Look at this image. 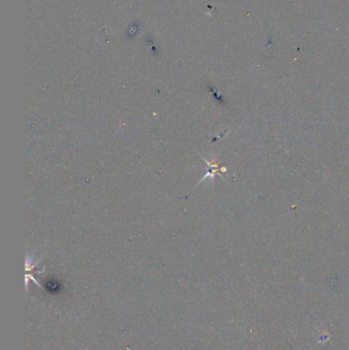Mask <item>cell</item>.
<instances>
[{"label": "cell", "mask_w": 349, "mask_h": 350, "mask_svg": "<svg viewBox=\"0 0 349 350\" xmlns=\"http://www.w3.org/2000/svg\"><path fill=\"white\" fill-rule=\"evenodd\" d=\"M203 160H204V161L207 163V165H208V167L209 168H210L211 170H210V171H209L202 179H201V181H200V183H199V184H201L203 181H205V179L206 178H214V176H215V174L216 173H219V174H221L222 172H226L227 171V168H225V167H220V166H219V164L215 161V160H212V161L211 162H209V161H207V160L206 159H204L203 158Z\"/></svg>", "instance_id": "1"}]
</instances>
